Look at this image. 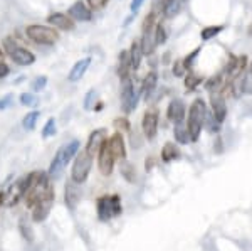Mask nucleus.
Returning a JSON list of instances; mask_svg holds the SVG:
<instances>
[{
  "instance_id": "0eeeda50",
  "label": "nucleus",
  "mask_w": 252,
  "mask_h": 251,
  "mask_svg": "<svg viewBox=\"0 0 252 251\" xmlns=\"http://www.w3.org/2000/svg\"><path fill=\"white\" fill-rule=\"evenodd\" d=\"M140 93H141V88H140V91H136L131 78H126L121 81V108H123V111L126 115L131 113L136 108L138 101H140Z\"/></svg>"
},
{
  "instance_id": "4c0bfd02",
  "label": "nucleus",
  "mask_w": 252,
  "mask_h": 251,
  "mask_svg": "<svg viewBox=\"0 0 252 251\" xmlns=\"http://www.w3.org/2000/svg\"><path fill=\"white\" fill-rule=\"evenodd\" d=\"M14 101V95H5L3 98H0V110H7Z\"/></svg>"
},
{
  "instance_id": "2f4dec72",
  "label": "nucleus",
  "mask_w": 252,
  "mask_h": 251,
  "mask_svg": "<svg viewBox=\"0 0 252 251\" xmlns=\"http://www.w3.org/2000/svg\"><path fill=\"white\" fill-rule=\"evenodd\" d=\"M166 37H168V36H166V31H165V27L161 26V22L157 24V26H155V42H157V46L165 44Z\"/></svg>"
},
{
  "instance_id": "ea45409f",
  "label": "nucleus",
  "mask_w": 252,
  "mask_h": 251,
  "mask_svg": "<svg viewBox=\"0 0 252 251\" xmlns=\"http://www.w3.org/2000/svg\"><path fill=\"white\" fill-rule=\"evenodd\" d=\"M143 2H145V0H131V5H129V9H131V14H136V12L141 9Z\"/></svg>"
},
{
  "instance_id": "9b49d317",
  "label": "nucleus",
  "mask_w": 252,
  "mask_h": 251,
  "mask_svg": "<svg viewBox=\"0 0 252 251\" xmlns=\"http://www.w3.org/2000/svg\"><path fill=\"white\" fill-rule=\"evenodd\" d=\"M47 24L54 27L56 31H72L74 29V20L64 12H52L47 15Z\"/></svg>"
},
{
  "instance_id": "f8f14e48",
  "label": "nucleus",
  "mask_w": 252,
  "mask_h": 251,
  "mask_svg": "<svg viewBox=\"0 0 252 251\" xmlns=\"http://www.w3.org/2000/svg\"><path fill=\"white\" fill-rule=\"evenodd\" d=\"M210 107H212V115L215 116V120L219 123H222L227 116V105H225V98H223L222 93L215 91L210 93Z\"/></svg>"
},
{
  "instance_id": "cd10ccee",
  "label": "nucleus",
  "mask_w": 252,
  "mask_h": 251,
  "mask_svg": "<svg viewBox=\"0 0 252 251\" xmlns=\"http://www.w3.org/2000/svg\"><path fill=\"white\" fill-rule=\"evenodd\" d=\"M175 139L178 143H189L190 135L187 132V128H182V123H175Z\"/></svg>"
},
{
  "instance_id": "7ed1b4c3",
  "label": "nucleus",
  "mask_w": 252,
  "mask_h": 251,
  "mask_svg": "<svg viewBox=\"0 0 252 251\" xmlns=\"http://www.w3.org/2000/svg\"><path fill=\"white\" fill-rule=\"evenodd\" d=\"M26 36L39 46H54L59 40V32L51 26L31 24L26 27Z\"/></svg>"
},
{
  "instance_id": "6e6552de",
  "label": "nucleus",
  "mask_w": 252,
  "mask_h": 251,
  "mask_svg": "<svg viewBox=\"0 0 252 251\" xmlns=\"http://www.w3.org/2000/svg\"><path fill=\"white\" fill-rule=\"evenodd\" d=\"M115 155H113L111 148H109L108 145V140L103 143V147H101L99 153H97V167H99V172L103 174V176H111L113 174V169H115Z\"/></svg>"
},
{
  "instance_id": "2eb2a0df",
  "label": "nucleus",
  "mask_w": 252,
  "mask_h": 251,
  "mask_svg": "<svg viewBox=\"0 0 252 251\" xmlns=\"http://www.w3.org/2000/svg\"><path fill=\"white\" fill-rule=\"evenodd\" d=\"M89 66H91V58H83V59L76 61L74 66L67 72L69 83H78V81H81V78H83V76L86 74V71L89 70Z\"/></svg>"
},
{
  "instance_id": "ddd939ff",
  "label": "nucleus",
  "mask_w": 252,
  "mask_h": 251,
  "mask_svg": "<svg viewBox=\"0 0 252 251\" xmlns=\"http://www.w3.org/2000/svg\"><path fill=\"white\" fill-rule=\"evenodd\" d=\"M141 130L148 140H153L158 132V113L157 111H146L141 121Z\"/></svg>"
},
{
  "instance_id": "4be33fe9",
  "label": "nucleus",
  "mask_w": 252,
  "mask_h": 251,
  "mask_svg": "<svg viewBox=\"0 0 252 251\" xmlns=\"http://www.w3.org/2000/svg\"><path fill=\"white\" fill-rule=\"evenodd\" d=\"M182 3L184 0H165V7H163V17L166 19H172L175 15L180 12L182 9Z\"/></svg>"
},
{
  "instance_id": "5701e85b",
  "label": "nucleus",
  "mask_w": 252,
  "mask_h": 251,
  "mask_svg": "<svg viewBox=\"0 0 252 251\" xmlns=\"http://www.w3.org/2000/svg\"><path fill=\"white\" fill-rule=\"evenodd\" d=\"M79 199V194H78V189L74 187V182H69L66 184V204H69L71 208H74V204L78 202Z\"/></svg>"
},
{
  "instance_id": "f704fd0d",
  "label": "nucleus",
  "mask_w": 252,
  "mask_h": 251,
  "mask_svg": "<svg viewBox=\"0 0 252 251\" xmlns=\"http://www.w3.org/2000/svg\"><path fill=\"white\" fill-rule=\"evenodd\" d=\"M46 84H47V76H37L34 81H32V90H34L35 93L37 91H42L44 88H46Z\"/></svg>"
},
{
  "instance_id": "c756f323",
  "label": "nucleus",
  "mask_w": 252,
  "mask_h": 251,
  "mask_svg": "<svg viewBox=\"0 0 252 251\" xmlns=\"http://www.w3.org/2000/svg\"><path fill=\"white\" fill-rule=\"evenodd\" d=\"M94 103H96V90H89L86 93V96H84V110L86 111H91V110H94Z\"/></svg>"
},
{
  "instance_id": "dca6fc26",
  "label": "nucleus",
  "mask_w": 252,
  "mask_h": 251,
  "mask_svg": "<svg viewBox=\"0 0 252 251\" xmlns=\"http://www.w3.org/2000/svg\"><path fill=\"white\" fill-rule=\"evenodd\" d=\"M140 44H141V51H143V56L153 54V51H155V47H157V42H155V27H153V29H143V32H141Z\"/></svg>"
},
{
  "instance_id": "f03ea898",
  "label": "nucleus",
  "mask_w": 252,
  "mask_h": 251,
  "mask_svg": "<svg viewBox=\"0 0 252 251\" xmlns=\"http://www.w3.org/2000/svg\"><path fill=\"white\" fill-rule=\"evenodd\" d=\"M205 116H207L205 101L202 98L193 100V103L190 105V110H189V121H187V132H189L192 142H197L198 137H200L202 128H204L205 123Z\"/></svg>"
},
{
  "instance_id": "f3484780",
  "label": "nucleus",
  "mask_w": 252,
  "mask_h": 251,
  "mask_svg": "<svg viewBox=\"0 0 252 251\" xmlns=\"http://www.w3.org/2000/svg\"><path fill=\"white\" fill-rule=\"evenodd\" d=\"M108 145H109V148H111L115 159H125V157H126L125 139H123V135H121L120 132H116L115 135H113L111 139L108 140Z\"/></svg>"
},
{
  "instance_id": "7c9ffc66",
  "label": "nucleus",
  "mask_w": 252,
  "mask_h": 251,
  "mask_svg": "<svg viewBox=\"0 0 252 251\" xmlns=\"http://www.w3.org/2000/svg\"><path fill=\"white\" fill-rule=\"evenodd\" d=\"M20 105H24V107H27V108L35 107V105H37V96H35L34 93H22V95H20Z\"/></svg>"
},
{
  "instance_id": "393cba45",
  "label": "nucleus",
  "mask_w": 252,
  "mask_h": 251,
  "mask_svg": "<svg viewBox=\"0 0 252 251\" xmlns=\"http://www.w3.org/2000/svg\"><path fill=\"white\" fill-rule=\"evenodd\" d=\"M202 81H204V79H202V76H198V74H195V72L189 71V74L185 76V88L189 91H193L195 88L202 83Z\"/></svg>"
},
{
  "instance_id": "aec40b11",
  "label": "nucleus",
  "mask_w": 252,
  "mask_h": 251,
  "mask_svg": "<svg viewBox=\"0 0 252 251\" xmlns=\"http://www.w3.org/2000/svg\"><path fill=\"white\" fill-rule=\"evenodd\" d=\"M157 84H158V74H157V71H150L148 74L145 76L143 84H141V93H143L146 98H150V96H152V93L155 91Z\"/></svg>"
},
{
  "instance_id": "79ce46f5",
  "label": "nucleus",
  "mask_w": 252,
  "mask_h": 251,
  "mask_svg": "<svg viewBox=\"0 0 252 251\" xmlns=\"http://www.w3.org/2000/svg\"><path fill=\"white\" fill-rule=\"evenodd\" d=\"M0 59H3V47L0 46Z\"/></svg>"
},
{
  "instance_id": "6ab92c4d",
  "label": "nucleus",
  "mask_w": 252,
  "mask_h": 251,
  "mask_svg": "<svg viewBox=\"0 0 252 251\" xmlns=\"http://www.w3.org/2000/svg\"><path fill=\"white\" fill-rule=\"evenodd\" d=\"M129 71L131 70V61H129L128 51H121L120 52V64H118V76L123 81L126 78H129Z\"/></svg>"
},
{
  "instance_id": "a878e982",
  "label": "nucleus",
  "mask_w": 252,
  "mask_h": 251,
  "mask_svg": "<svg viewBox=\"0 0 252 251\" xmlns=\"http://www.w3.org/2000/svg\"><path fill=\"white\" fill-rule=\"evenodd\" d=\"M220 86H222V74L220 72H217V74H214L209 81H205V90L210 91V93H215Z\"/></svg>"
},
{
  "instance_id": "c9c22d12",
  "label": "nucleus",
  "mask_w": 252,
  "mask_h": 251,
  "mask_svg": "<svg viewBox=\"0 0 252 251\" xmlns=\"http://www.w3.org/2000/svg\"><path fill=\"white\" fill-rule=\"evenodd\" d=\"M108 2H109V0H86L88 7L91 10H101V9H104V7L108 5Z\"/></svg>"
},
{
  "instance_id": "72a5a7b5",
  "label": "nucleus",
  "mask_w": 252,
  "mask_h": 251,
  "mask_svg": "<svg viewBox=\"0 0 252 251\" xmlns=\"http://www.w3.org/2000/svg\"><path fill=\"white\" fill-rule=\"evenodd\" d=\"M198 52H200V47H197V49L190 52V54L187 56L185 59H182V61H184V66H185V70H187V71H190V70H192V66H193V61L198 58Z\"/></svg>"
},
{
  "instance_id": "412c9836",
  "label": "nucleus",
  "mask_w": 252,
  "mask_h": 251,
  "mask_svg": "<svg viewBox=\"0 0 252 251\" xmlns=\"http://www.w3.org/2000/svg\"><path fill=\"white\" fill-rule=\"evenodd\" d=\"M175 159H180V148L173 142H166L161 148V160L163 162H173Z\"/></svg>"
},
{
  "instance_id": "39448f33",
  "label": "nucleus",
  "mask_w": 252,
  "mask_h": 251,
  "mask_svg": "<svg viewBox=\"0 0 252 251\" xmlns=\"http://www.w3.org/2000/svg\"><path fill=\"white\" fill-rule=\"evenodd\" d=\"M93 159L94 157H91L86 150L79 152L78 155H76V160L74 164H72V171H71V180L74 182V184H83V182H86L89 172H91V167H93Z\"/></svg>"
},
{
  "instance_id": "9d476101",
  "label": "nucleus",
  "mask_w": 252,
  "mask_h": 251,
  "mask_svg": "<svg viewBox=\"0 0 252 251\" xmlns=\"http://www.w3.org/2000/svg\"><path fill=\"white\" fill-rule=\"evenodd\" d=\"M106 133H108L106 128H97V130L91 132V135H89V139H88V143H86V148H84V150H86L91 157H94L99 153L103 143L108 140Z\"/></svg>"
},
{
  "instance_id": "a19ab883",
  "label": "nucleus",
  "mask_w": 252,
  "mask_h": 251,
  "mask_svg": "<svg viewBox=\"0 0 252 251\" xmlns=\"http://www.w3.org/2000/svg\"><path fill=\"white\" fill-rule=\"evenodd\" d=\"M116 127L128 128V127H129V125H128V120H126V118H118V120H116Z\"/></svg>"
},
{
  "instance_id": "37998d69",
  "label": "nucleus",
  "mask_w": 252,
  "mask_h": 251,
  "mask_svg": "<svg viewBox=\"0 0 252 251\" xmlns=\"http://www.w3.org/2000/svg\"><path fill=\"white\" fill-rule=\"evenodd\" d=\"M2 202H3V194H0V206H2Z\"/></svg>"
},
{
  "instance_id": "423d86ee",
  "label": "nucleus",
  "mask_w": 252,
  "mask_h": 251,
  "mask_svg": "<svg viewBox=\"0 0 252 251\" xmlns=\"http://www.w3.org/2000/svg\"><path fill=\"white\" fill-rule=\"evenodd\" d=\"M97 216L101 221H109L113 217L120 216L123 208H121L120 196H103L97 199Z\"/></svg>"
},
{
  "instance_id": "473e14b6",
  "label": "nucleus",
  "mask_w": 252,
  "mask_h": 251,
  "mask_svg": "<svg viewBox=\"0 0 252 251\" xmlns=\"http://www.w3.org/2000/svg\"><path fill=\"white\" fill-rule=\"evenodd\" d=\"M204 127H205L209 132H217L219 128H220V123H219V121L215 120V116H214V115H207V116H205Z\"/></svg>"
},
{
  "instance_id": "bb28decb",
  "label": "nucleus",
  "mask_w": 252,
  "mask_h": 251,
  "mask_svg": "<svg viewBox=\"0 0 252 251\" xmlns=\"http://www.w3.org/2000/svg\"><path fill=\"white\" fill-rule=\"evenodd\" d=\"M223 26H209V27H204L200 32V37L202 40H210L212 37H215V36L219 34V32H222Z\"/></svg>"
},
{
  "instance_id": "c03bdc74",
  "label": "nucleus",
  "mask_w": 252,
  "mask_h": 251,
  "mask_svg": "<svg viewBox=\"0 0 252 251\" xmlns=\"http://www.w3.org/2000/svg\"><path fill=\"white\" fill-rule=\"evenodd\" d=\"M249 71L252 72V63H251V66H249Z\"/></svg>"
},
{
  "instance_id": "20e7f679",
  "label": "nucleus",
  "mask_w": 252,
  "mask_h": 251,
  "mask_svg": "<svg viewBox=\"0 0 252 251\" xmlns=\"http://www.w3.org/2000/svg\"><path fill=\"white\" fill-rule=\"evenodd\" d=\"M3 51L9 54V58L14 61L19 66H31L35 63V54L32 51H29L27 47H22L20 44H17V40L12 37L3 39Z\"/></svg>"
},
{
  "instance_id": "c85d7f7f",
  "label": "nucleus",
  "mask_w": 252,
  "mask_h": 251,
  "mask_svg": "<svg viewBox=\"0 0 252 251\" xmlns=\"http://www.w3.org/2000/svg\"><path fill=\"white\" fill-rule=\"evenodd\" d=\"M56 132H58V127H56V118H49L46 121V125H44V128H42V137H44V139H49V137L56 135Z\"/></svg>"
},
{
  "instance_id": "58836bf2",
  "label": "nucleus",
  "mask_w": 252,
  "mask_h": 251,
  "mask_svg": "<svg viewBox=\"0 0 252 251\" xmlns=\"http://www.w3.org/2000/svg\"><path fill=\"white\" fill-rule=\"evenodd\" d=\"M9 72H10V68H9V64L5 63L3 59H0V79H3V78H7L9 76Z\"/></svg>"
},
{
  "instance_id": "a211bd4d",
  "label": "nucleus",
  "mask_w": 252,
  "mask_h": 251,
  "mask_svg": "<svg viewBox=\"0 0 252 251\" xmlns=\"http://www.w3.org/2000/svg\"><path fill=\"white\" fill-rule=\"evenodd\" d=\"M128 54H129V61H131V70L133 71L140 70L141 59H143V51H141L140 40H133L131 47H129V51H128Z\"/></svg>"
},
{
  "instance_id": "e433bc0d",
  "label": "nucleus",
  "mask_w": 252,
  "mask_h": 251,
  "mask_svg": "<svg viewBox=\"0 0 252 251\" xmlns=\"http://www.w3.org/2000/svg\"><path fill=\"white\" fill-rule=\"evenodd\" d=\"M187 72V70H185V66H184V61L182 59H178V61H175V64H173V74L175 76H184Z\"/></svg>"
},
{
  "instance_id": "b1692460",
  "label": "nucleus",
  "mask_w": 252,
  "mask_h": 251,
  "mask_svg": "<svg viewBox=\"0 0 252 251\" xmlns=\"http://www.w3.org/2000/svg\"><path fill=\"white\" fill-rule=\"evenodd\" d=\"M39 116H40V111H29L26 116H24V121H22V125H24V128L26 130H34L35 128V125H37V120H39Z\"/></svg>"
},
{
  "instance_id": "1a4fd4ad",
  "label": "nucleus",
  "mask_w": 252,
  "mask_h": 251,
  "mask_svg": "<svg viewBox=\"0 0 252 251\" xmlns=\"http://www.w3.org/2000/svg\"><path fill=\"white\" fill-rule=\"evenodd\" d=\"M67 15L74 20V22H89V20L93 19V10L89 9L86 2L76 0V2L67 9Z\"/></svg>"
},
{
  "instance_id": "f257e3e1",
  "label": "nucleus",
  "mask_w": 252,
  "mask_h": 251,
  "mask_svg": "<svg viewBox=\"0 0 252 251\" xmlns=\"http://www.w3.org/2000/svg\"><path fill=\"white\" fill-rule=\"evenodd\" d=\"M79 148H81L79 140H71L69 143L61 145L59 150L56 152L54 159L51 162V167H49L47 176L51 177V179H59L61 174H63L64 169H66V165L74 159V155H78Z\"/></svg>"
},
{
  "instance_id": "4468645a",
  "label": "nucleus",
  "mask_w": 252,
  "mask_h": 251,
  "mask_svg": "<svg viewBox=\"0 0 252 251\" xmlns=\"http://www.w3.org/2000/svg\"><path fill=\"white\" fill-rule=\"evenodd\" d=\"M185 103L182 100L175 98L170 101L168 108H166V118L170 121H173V123H182V121L185 120Z\"/></svg>"
}]
</instances>
